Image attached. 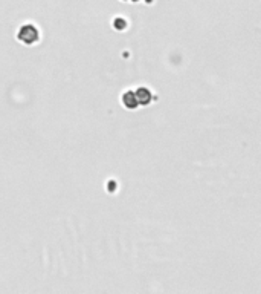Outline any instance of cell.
<instances>
[{"mask_svg":"<svg viewBox=\"0 0 261 294\" xmlns=\"http://www.w3.org/2000/svg\"><path fill=\"white\" fill-rule=\"evenodd\" d=\"M40 29L34 23H25L17 31V40L26 46H32L40 40Z\"/></svg>","mask_w":261,"mask_h":294,"instance_id":"1","label":"cell"},{"mask_svg":"<svg viewBox=\"0 0 261 294\" xmlns=\"http://www.w3.org/2000/svg\"><path fill=\"white\" fill-rule=\"evenodd\" d=\"M135 94H136L139 107H141V106H148V104H151L153 98H156L154 94L151 92V89L147 88V86H139V88L135 91Z\"/></svg>","mask_w":261,"mask_h":294,"instance_id":"2","label":"cell"},{"mask_svg":"<svg viewBox=\"0 0 261 294\" xmlns=\"http://www.w3.org/2000/svg\"><path fill=\"white\" fill-rule=\"evenodd\" d=\"M121 101H122L124 107L128 109V110H136L139 107V103H138L135 91H125L122 94V97H121Z\"/></svg>","mask_w":261,"mask_h":294,"instance_id":"3","label":"cell"},{"mask_svg":"<svg viewBox=\"0 0 261 294\" xmlns=\"http://www.w3.org/2000/svg\"><path fill=\"white\" fill-rule=\"evenodd\" d=\"M113 28H116V29H125L127 28V22L124 20V19H115L113 20Z\"/></svg>","mask_w":261,"mask_h":294,"instance_id":"4","label":"cell"},{"mask_svg":"<svg viewBox=\"0 0 261 294\" xmlns=\"http://www.w3.org/2000/svg\"><path fill=\"white\" fill-rule=\"evenodd\" d=\"M130 2H138V0H130Z\"/></svg>","mask_w":261,"mask_h":294,"instance_id":"5","label":"cell"}]
</instances>
